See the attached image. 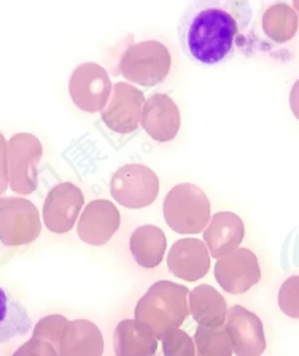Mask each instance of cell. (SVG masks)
<instances>
[{
    "mask_svg": "<svg viewBox=\"0 0 299 356\" xmlns=\"http://www.w3.org/2000/svg\"><path fill=\"white\" fill-rule=\"evenodd\" d=\"M252 11L245 2L199 0L188 5L180 16L179 42L193 63L213 67L231 59Z\"/></svg>",
    "mask_w": 299,
    "mask_h": 356,
    "instance_id": "cell-1",
    "label": "cell"
},
{
    "mask_svg": "<svg viewBox=\"0 0 299 356\" xmlns=\"http://www.w3.org/2000/svg\"><path fill=\"white\" fill-rule=\"evenodd\" d=\"M163 213L169 227L179 234H199L210 220L206 193L191 183L174 186L164 199Z\"/></svg>",
    "mask_w": 299,
    "mask_h": 356,
    "instance_id": "cell-2",
    "label": "cell"
},
{
    "mask_svg": "<svg viewBox=\"0 0 299 356\" xmlns=\"http://www.w3.org/2000/svg\"><path fill=\"white\" fill-rule=\"evenodd\" d=\"M170 70V53L158 40L131 44L120 59V74L137 85L153 88L161 85Z\"/></svg>",
    "mask_w": 299,
    "mask_h": 356,
    "instance_id": "cell-3",
    "label": "cell"
},
{
    "mask_svg": "<svg viewBox=\"0 0 299 356\" xmlns=\"http://www.w3.org/2000/svg\"><path fill=\"white\" fill-rule=\"evenodd\" d=\"M110 193L116 202L127 209H143L154 202L159 193L156 174L142 164H126L115 172Z\"/></svg>",
    "mask_w": 299,
    "mask_h": 356,
    "instance_id": "cell-4",
    "label": "cell"
},
{
    "mask_svg": "<svg viewBox=\"0 0 299 356\" xmlns=\"http://www.w3.org/2000/svg\"><path fill=\"white\" fill-rule=\"evenodd\" d=\"M40 215L31 200L0 197V242L15 248L34 242L40 234Z\"/></svg>",
    "mask_w": 299,
    "mask_h": 356,
    "instance_id": "cell-5",
    "label": "cell"
},
{
    "mask_svg": "<svg viewBox=\"0 0 299 356\" xmlns=\"http://www.w3.org/2000/svg\"><path fill=\"white\" fill-rule=\"evenodd\" d=\"M42 143L32 134H16L8 142L10 188L18 194H31L37 188V167Z\"/></svg>",
    "mask_w": 299,
    "mask_h": 356,
    "instance_id": "cell-6",
    "label": "cell"
},
{
    "mask_svg": "<svg viewBox=\"0 0 299 356\" xmlns=\"http://www.w3.org/2000/svg\"><path fill=\"white\" fill-rule=\"evenodd\" d=\"M112 81L104 67L86 63L72 72L69 91L76 107L88 113H96L107 107L112 96Z\"/></svg>",
    "mask_w": 299,
    "mask_h": 356,
    "instance_id": "cell-7",
    "label": "cell"
},
{
    "mask_svg": "<svg viewBox=\"0 0 299 356\" xmlns=\"http://www.w3.org/2000/svg\"><path fill=\"white\" fill-rule=\"evenodd\" d=\"M143 102L145 97L142 91L127 83H116L112 89V97L101 113L104 124L121 136L136 132L142 120Z\"/></svg>",
    "mask_w": 299,
    "mask_h": 356,
    "instance_id": "cell-8",
    "label": "cell"
},
{
    "mask_svg": "<svg viewBox=\"0 0 299 356\" xmlns=\"http://www.w3.org/2000/svg\"><path fill=\"white\" fill-rule=\"evenodd\" d=\"M85 205L81 189L74 183L64 181L49 189L43 204V221L54 234H65L75 226Z\"/></svg>",
    "mask_w": 299,
    "mask_h": 356,
    "instance_id": "cell-9",
    "label": "cell"
},
{
    "mask_svg": "<svg viewBox=\"0 0 299 356\" xmlns=\"http://www.w3.org/2000/svg\"><path fill=\"white\" fill-rule=\"evenodd\" d=\"M140 124L153 140H174L180 131L179 107L168 94H153L143 102Z\"/></svg>",
    "mask_w": 299,
    "mask_h": 356,
    "instance_id": "cell-10",
    "label": "cell"
},
{
    "mask_svg": "<svg viewBox=\"0 0 299 356\" xmlns=\"http://www.w3.org/2000/svg\"><path fill=\"white\" fill-rule=\"evenodd\" d=\"M120 213L108 200H92L83 210L79 221V236L90 245H105L118 231Z\"/></svg>",
    "mask_w": 299,
    "mask_h": 356,
    "instance_id": "cell-11",
    "label": "cell"
},
{
    "mask_svg": "<svg viewBox=\"0 0 299 356\" xmlns=\"http://www.w3.org/2000/svg\"><path fill=\"white\" fill-rule=\"evenodd\" d=\"M215 274L218 282H223L221 285L231 288L232 293L245 291L261 277L257 256L247 248L236 250L234 253L220 259L215 267Z\"/></svg>",
    "mask_w": 299,
    "mask_h": 356,
    "instance_id": "cell-12",
    "label": "cell"
},
{
    "mask_svg": "<svg viewBox=\"0 0 299 356\" xmlns=\"http://www.w3.org/2000/svg\"><path fill=\"white\" fill-rule=\"evenodd\" d=\"M243 234H245V227L239 216L232 211H220L213 215L207 229L204 231V241L213 258H220V256L234 253V250L243 241Z\"/></svg>",
    "mask_w": 299,
    "mask_h": 356,
    "instance_id": "cell-13",
    "label": "cell"
},
{
    "mask_svg": "<svg viewBox=\"0 0 299 356\" xmlns=\"http://www.w3.org/2000/svg\"><path fill=\"white\" fill-rule=\"evenodd\" d=\"M165 247H168L165 234L158 226H140L131 236V253L143 267H156L161 263Z\"/></svg>",
    "mask_w": 299,
    "mask_h": 356,
    "instance_id": "cell-14",
    "label": "cell"
},
{
    "mask_svg": "<svg viewBox=\"0 0 299 356\" xmlns=\"http://www.w3.org/2000/svg\"><path fill=\"white\" fill-rule=\"evenodd\" d=\"M32 330V320L23 304L0 286V343L24 336Z\"/></svg>",
    "mask_w": 299,
    "mask_h": 356,
    "instance_id": "cell-15",
    "label": "cell"
},
{
    "mask_svg": "<svg viewBox=\"0 0 299 356\" xmlns=\"http://www.w3.org/2000/svg\"><path fill=\"white\" fill-rule=\"evenodd\" d=\"M232 316H236L234 323L239 326L237 327V337L241 342L237 343V352L241 348V356H258L266 347L261 323L250 312L241 307L232 309Z\"/></svg>",
    "mask_w": 299,
    "mask_h": 356,
    "instance_id": "cell-16",
    "label": "cell"
},
{
    "mask_svg": "<svg viewBox=\"0 0 299 356\" xmlns=\"http://www.w3.org/2000/svg\"><path fill=\"white\" fill-rule=\"evenodd\" d=\"M263 29L270 40L285 43L298 31V15L286 3H275L263 16Z\"/></svg>",
    "mask_w": 299,
    "mask_h": 356,
    "instance_id": "cell-17",
    "label": "cell"
},
{
    "mask_svg": "<svg viewBox=\"0 0 299 356\" xmlns=\"http://www.w3.org/2000/svg\"><path fill=\"white\" fill-rule=\"evenodd\" d=\"M280 307L286 315L299 318V277H291L280 289Z\"/></svg>",
    "mask_w": 299,
    "mask_h": 356,
    "instance_id": "cell-18",
    "label": "cell"
},
{
    "mask_svg": "<svg viewBox=\"0 0 299 356\" xmlns=\"http://www.w3.org/2000/svg\"><path fill=\"white\" fill-rule=\"evenodd\" d=\"M10 185L8 177V143L0 134V194L7 191Z\"/></svg>",
    "mask_w": 299,
    "mask_h": 356,
    "instance_id": "cell-19",
    "label": "cell"
},
{
    "mask_svg": "<svg viewBox=\"0 0 299 356\" xmlns=\"http://www.w3.org/2000/svg\"><path fill=\"white\" fill-rule=\"evenodd\" d=\"M290 107L296 118L299 120V80L295 83V86H293L290 92Z\"/></svg>",
    "mask_w": 299,
    "mask_h": 356,
    "instance_id": "cell-20",
    "label": "cell"
},
{
    "mask_svg": "<svg viewBox=\"0 0 299 356\" xmlns=\"http://www.w3.org/2000/svg\"><path fill=\"white\" fill-rule=\"evenodd\" d=\"M3 248H8V247H5V245H3L2 242H0V254H2V250H3Z\"/></svg>",
    "mask_w": 299,
    "mask_h": 356,
    "instance_id": "cell-21",
    "label": "cell"
},
{
    "mask_svg": "<svg viewBox=\"0 0 299 356\" xmlns=\"http://www.w3.org/2000/svg\"><path fill=\"white\" fill-rule=\"evenodd\" d=\"M293 7H295V8L299 11V2H295V3H293Z\"/></svg>",
    "mask_w": 299,
    "mask_h": 356,
    "instance_id": "cell-22",
    "label": "cell"
}]
</instances>
